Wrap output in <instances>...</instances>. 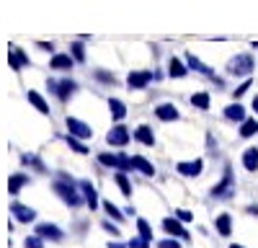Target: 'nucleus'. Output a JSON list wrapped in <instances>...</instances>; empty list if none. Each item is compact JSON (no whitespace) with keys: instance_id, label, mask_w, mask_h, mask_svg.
<instances>
[{"instance_id":"nucleus-1","label":"nucleus","mask_w":258,"mask_h":248,"mask_svg":"<svg viewBox=\"0 0 258 248\" xmlns=\"http://www.w3.org/2000/svg\"><path fill=\"white\" fill-rule=\"evenodd\" d=\"M54 192H57V197H59L62 202H68L70 207H78V204H80V199H83V197L75 192L73 178H70V176H64V173H62V176H59V181L54 183Z\"/></svg>"},{"instance_id":"nucleus-2","label":"nucleus","mask_w":258,"mask_h":248,"mask_svg":"<svg viewBox=\"0 0 258 248\" xmlns=\"http://www.w3.org/2000/svg\"><path fill=\"white\" fill-rule=\"evenodd\" d=\"M255 68V62L250 54H238V57H232L230 59V65H227V73L230 75H238V78H248Z\"/></svg>"},{"instance_id":"nucleus-3","label":"nucleus","mask_w":258,"mask_h":248,"mask_svg":"<svg viewBox=\"0 0 258 248\" xmlns=\"http://www.w3.org/2000/svg\"><path fill=\"white\" fill-rule=\"evenodd\" d=\"M68 132L73 135V137H78V140H91L93 137V130L88 127L85 121H80V119H75V116H68Z\"/></svg>"},{"instance_id":"nucleus-4","label":"nucleus","mask_w":258,"mask_h":248,"mask_svg":"<svg viewBox=\"0 0 258 248\" xmlns=\"http://www.w3.org/2000/svg\"><path fill=\"white\" fill-rule=\"evenodd\" d=\"M98 160L103 165H109V168H119V171H129L132 168V158H126V155H109V153H101Z\"/></svg>"},{"instance_id":"nucleus-5","label":"nucleus","mask_w":258,"mask_h":248,"mask_svg":"<svg viewBox=\"0 0 258 248\" xmlns=\"http://www.w3.org/2000/svg\"><path fill=\"white\" fill-rule=\"evenodd\" d=\"M232 186H235V176H232V168H225V178L212 189V197H217V199H225L232 194Z\"/></svg>"},{"instance_id":"nucleus-6","label":"nucleus","mask_w":258,"mask_h":248,"mask_svg":"<svg viewBox=\"0 0 258 248\" xmlns=\"http://www.w3.org/2000/svg\"><path fill=\"white\" fill-rule=\"evenodd\" d=\"M163 227H165V233H168V235H176V238L191 240V235L183 230V225H181L178 217H165V220H163Z\"/></svg>"},{"instance_id":"nucleus-7","label":"nucleus","mask_w":258,"mask_h":248,"mask_svg":"<svg viewBox=\"0 0 258 248\" xmlns=\"http://www.w3.org/2000/svg\"><path fill=\"white\" fill-rule=\"evenodd\" d=\"M106 142H109V145H116V148H121V145L129 142V130L124 127V124H116V127L109 130V135H106Z\"/></svg>"},{"instance_id":"nucleus-8","label":"nucleus","mask_w":258,"mask_h":248,"mask_svg":"<svg viewBox=\"0 0 258 248\" xmlns=\"http://www.w3.org/2000/svg\"><path fill=\"white\" fill-rule=\"evenodd\" d=\"M11 212H13V217H16L18 222H34V217H36V212L31 210V207L18 204V202H13V204H11Z\"/></svg>"},{"instance_id":"nucleus-9","label":"nucleus","mask_w":258,"mask_h":248,"mask_svg":"<svg viewBox=\"0 0 258 248\" xmlns=\"http://www.w3.org/2000/svg\"><path fill=\"white\" fill-rule=\"evenodd\" d=\"M150 80H153V73H150V70H137V73H129V78H126L129 88H145Z\"/></svg>"},{"instance_id":"nucleus-10","label":"nucleus","mask_w":258,"mask_h":248,"mask_svg":"<svg viewBox=\"0 0 258 248\" xmlns=\"http://www.w3.org/2000/svg\"><path fill=\"white\" fill-rule=\"evenodd\" d=\"M36 235L47 238V240H62V230H59L57 225H52V222H41V225H36Z\"/></svg>"},{"instance_id":"nucleus-11","label":"nucleus","mask_w":258,"mask_h":248,"mask_svg":"<svg viewBox=\"0 0 258 248\" xmlns=\"http://www.w3.org/2000/svg\"><path fill=\"white\" fill-rule=\"evenodd\" d=\"M204 168L202 160H191V163H178V173L181 176H199Z\"/></svg>"},{"instance_id":"nucleus-12","label":"nucleus","mask_w":258,"mask_h":248,"mask_svg":"<svg viewBox=\"0 0 258 248\" xmlns=\"http://www.w3.org/2000/svg\"><path fill=\"white\" fill-rule=\"evenodd\" d=\"M155 114H158V119H163V121H176V119H178V109L173 106V103H163V106L155 109Z\"/></svg>"},{"instance_id":"nucleus-13","label":"nucleus","mask_w":258,"mask_h":248,"mask_svg":"<svg viewBox=\"0 0 258 248\" xmlns=\"http://www.w3.org/2000/svg\"><path fill=\"white\" fill-rule=\"evenodd\" d=\"M132 168H137V171L145 173V176H155V165L150 163V160H145L142 155H135V158H132Z\"/></svg>"},{"instance_id":"nucleus-14","label":"nucleus","mask_w":258,"mask_h":248,"mask_svg":"<svg viewBox=\"0 0 258 248\" xmlns=\"http://www.w3.org/2000/svg\"><path fill=\"white\" fill-rule=\"evenodd\" d=\"M8 62H11V68H13V70H21V68H26V65H29V57L21 52V49L11 47V57H8Z\"/></svg>"},{"instance_id":"nucleus-15","label":"nucleus","mask_w":258,"mask_h":248,"mask_svg":"<svg viewBox=\"0 0 258 248\" xmlns=\"http://www.w3.org/2000/svg\"><path fill=\"white\" fill-rule=\"evenodd\" d=\"M54 91H57V96H59L62 101H68V98L75 93V83H73V80H59V83H54Z\"/></svg>"},{"instance_id":"nucleus-16","label":"nucleus","mask_w":258,"mask_h":248,"mask_svg":"<svg viewBox=\"0 0 258 248\" xmlns=\"http://www.w3.org/2000/svg\"><path fill=\"white\" fill-rule=\"evenodd\" d=\"M73 59L75 57H70V54H54L52 62H49V68L52 70H70L73 68Z\"/></svg>"},{"instance_id":"nucleus-17","label":"nucleus","mask_w":258,"mask_h":248,"mask_svg":"<svg viewBox=\"0 0 258 248\" xmlns=\"http://www.w3.org/2000/svg\"><path fill=\"white\" fill-rule=\"evenodd\" d=\"M80 192H83V197H85V202H88V207L91 210H96V204H98V197H96V189L88 183V181H83L80 183Z\"/></svg>"},{"instance_id":"nucleus-18","label":"nucleus","mask_w":258,"mask_h":248,"mask_svg":"<svg viewBox=\"0 0 258 248\" xmlns=\"http://www.w3.org/2000/svg\"><path fill=\"white\" fill-rule=\"evenodd\" d=\"M29 183V176H24V173H16V176H11V181H8V192L11 194H18L24 186Z\"/></svg>"},{"instance_id":"nucleus-19","label":"nucleus","mask_w":258,"mask_h":248,"mask_svg":"<svg viewBox=\"0 0 258 248\" xmlns=\"http://www.w3.org/2000/svg\"><path fill=\"white\" fill-rule=\"evenodd\" d=\"M225 116L232 119V121H245V109L240 106V103H230V106L225 109Z\"/></svg>"},{"instance_id":"nucleus-20","label":"nucleus","mask_w":258,"mask_h":248,"mask_svg":"<svg viewBox=\"0 0 258 248\" xmlns=\"http://www.w3.org/2000/svg\"><path fill=\"white\" fill-rule=\"evenodd\" d=\"M29 101L34 103V109H36V111H41V114H49V103H47L44 98H41L36 91H29Z\"/></svg>"},{"instance_id":"nucleus-21","label":"nucleus","mask_w":258,"mask_h":248,"mask_svg":"<svg viewBox=\"0 0 258 248\" xmlns=\"http://www.w3.org/2000/svg\"><path fill=\"white\" fill-rule=\"evenodd\" d=\"M168 75H170V78H183V75H186V68H183V62H181L178 57L170 59V65H168Z\"/></svg>"},{"instance_id":"nucleus-22","label":"nucleus","mask_w":258,"mask_h":248,"mask_svg":"<svg viewBox=\"0 0 258 248\" xmlns=\"http://www.w3.org/2000/svg\"><path fill=\"white\" fill-rule=\"evenodd\" d=\"M243 165H245L248 171H255V168H258V150H255V148L245 150V155H243Z\"/></svg>"},{"instance_id":"nucleus-23","label":"nucleus","mask_w":258,"mask_h":248,"mask_svg":"<svg viewBox=\"0 0 258 248\" xmlns=\"http://www.w3.org/2000/svg\"><path fill=\"white\" fill-rule=\"evenodd\" d=\"M135 137H137L142 145H153V142H155V135H153V130H150V127H137Z\"/></svg>"},{"instance_id":"nucleus-24","label":"nucleus","mask_w":258,"mask_h":248,"mask_svg":"<svg viewBox=\"0 0 258 248\" xmlns=\"http://www.w3.org/2000/svg\"><path fill=\"white\" fill-rule=\"evenodd\" d=\"M217 230H220V235H230V233H232V220H230V215H220V217H217Z\"/></svg>"},{"instance_id":"nucleus-25","label":"nucleus","mask_w":258,"mask_h":248,"mask_svg":"<svg viewBox=\"0 0 258 248\" xmlns=\"http://www.w3.org/2000/svg\"><path fill=\"white\" fill-rule=\"evenodd\" d=\"M109 109H111V116H114V119H124V114H126L124 103H121L119 98H111V101H109Z\"/></svg>"},{"instance_id":"nucleus-26","label":"nucleus","mask_w":258,"mask_h":248,"mask_svg":"<svg viewBox=\"0 0 258 248\" xmlns=\"http://www.w3.org/2000/svg\"><path fill=\"white\" fill-rule=\"evenodd\" d=\"M186 62H188V68H194V70H199V73H202V75H212V70H209V68H207V65H202V62H199V59H197V57H194V54H191V52H188V54H186Z\"/></svg>"},{"instance_id":"nucleus-27","label":"nucleus","mask_w":258,"mask_h":248,"mask_svg":"<svg viewBox=\"0 0 258 248\" xmlns=\"http://www.w3.org/2000/svg\"><path fill=\"white\" fill-rule=\"evenodd\" d=\"M137 230H140V238H145L147 243L153 240V227L147 225V220H137Z\"/></svg>"},{"instance_id":"nucleus-28","label":"nucleus","mask_w":258,"mask_h":248,"mask_svg":"<svg viewBox=\"0 0 258 248\" xmlns=\"http://www.w3.org/2000/svg\"><path fill=\"white\" fill-rule=\"evenodd\" d=\"M255 132H258V121H255V119H245V121H243L240 135H243V137H253Z\"/></svg>"},{"instance_id":"nucleus-29","label":"nucleus","mask_w":258,"mask_h":248,"mask_svg":"<svg viewBox=\"0 0 258 248\" xmlns=\"http://www.w3.org/2000/svg\"><path fill=\"white\" fill-rule=\"evenodd\" d=\"M191 103H194L197 109H209V96H207V93H194V96H191Z\"/></svg>"},{"instance_id":"nucleus-30","label":"nucleus","mask_w":258,"mask_h":248,"mask_svg":"<svg viewBox=\"0 0 258 248\" xmlns=\"http://www.w3.org/2000/svg\"><path fill=\"white\" fill-rule=\"evenodd\" d=\"M103 210H106V215H109L111 220H116V222H121V220H124V215H121V212L116 210V207H114V204H111L109 199L103 202Z\"/></svg>"},{"instance_id":"nucleus-31","label":"nucleus","mask_w":258,"mask_h":248,"mask_svg":"<svg viewBox=\"0 0 258 248\" xmlns=\"http://www.w3.org/2000/svg\"><path fill=\"white\" fill-rule=\"evenodd\" d=\"M116 183H119V189H121V194H124V197L132 194V183H129V178H126L124 173H116Z\"/></svg>"},{"instance_id":"nucleus-32","label":"nucleus","mask_w":258,"mask_h":248,"mask_svg":"<svg viewBox=\"0 0 258 248\" xmlns=\"http://www.w3.org/2000/svg\"><path fill=\"white\" fill-rule=\"evenodd\" d=\"M68 145H70V148H73L75 153H80V155H85V153H88V148H85V145H83L78 137H73V135H68Z\"/></svg>"},{"instance_id":"nucleus-33","label":"nucleus","mask_w":258,"mask_h":248,"mask_svg":"<svg viewBox=\"0 0 258 248\" xmlns=\"http://www.w3.org/2000/svg\"><path fill=\"white\" fill-rule=\"evenodd\" d=\"M26 248H44V238H41V235L26 238Z\"/></svg>"},{"instance_id":"nucleus-34","label":"nucleus","mask_w":258,"mask_h":248,"mask_svg":"<svg viewBox=\"0 0 258 248\" xmlns=\"http://www.w3.org/2000/svg\"><path fill=\"white\" fill-rule=\"evenodd\" d=\"M126 245H129V248H150V243H147L145 238H135V240H129Z\"/></svg>"},{"instance_id":"nucleus-35","label":"nucleus","mask_w":258,"mask_h":248,"mask_svg":"<svg viewBox=\"0 0 258 248\" xmlns=\"http://www.w3.org/2000/svg\"><path fill=\"white\" fill-rule=\"evenodd\" d=\"M73 57H75L78 62H83V59H85V52H83V44H73Z\"/></svg>"},{"instance_id":"nucleus-36","label":"nucleus","mask_w":258,"mask_h":248,"mask_svg":"<svg viewBox=\"0 0 258 248\" xmlns=\"http://www.w3.org/2000/svg\"><path fill=\"white\" fill-rule=\"evenodd\" d=\"M176 217H178L181 222H191V220H194V215H191L188 210H176Z\"/></svg>"},{"instance_id":"nucleus-37","label":"nucleus","mask_w":258,"mask_h":248,"mask_svg":"<svg viewBox=\"0 0 258 248\" xmlns=\"http://www.w3.org/2000/svg\"><path fill=\"white\" fill-rule=\"evenodd\" d=\"M158 248H181V245H178L173 238H165V240H160V243H158Z\"/></svg>"},{"instance_id":"nucleus-38","label":"nucleus","mask_w":258,"mask_h":248,"mask_svg":"<svg viewBox=\"0 0 258 248\" xmlns=\"http://www.w3.org/2000/svg\"><path fill=\"white\" fill-rule=\"evenodd\" d=\"M103 227H106V230H109L111 235H119V227H116V225H111L109 220H103Z\"/></svg>"},{"instance_id":"nucleus-39","label":"nucleus","mask_w":258,"mask_h":248,"mask_svg":"<svg viewBox=\"0 0 258 248\" xmlns=\"http://www.w3.org/2000/svg\"><path fill=\"white\" fill-rule=\"evenodd\" d=\"M248 88H250V80H245V83H243L240 88H235V96H243V93H245Z\"/></svg>"},{"instance_id":"nucleus-40","label":"nucleus","mask_w":258,"mask_h":248,"mask_svg":"<svg viewBox=\"0 0 258 248\" xmlns=\"http://www.w3.org/2000/svg\"><path fill=\"white\" fill-rule=\"evenodd\" d=\"M253 111H255V114H258V96H255V98H253Z\"/></svg>"},{"instance_id":"nucleus-41","label":"nucleus","mask_w":258,"mask_h":248,"mask_svg":"<svg viewBox=\"0 0 258 248\" xmlns=\"http://www.w3.org/2000/svg\"><path fill=\"white\" fill-rule=\"evenodd\" d=\"M230 248H245V245H238V243H232V245H230Z\"/></svg>"}]
</instances>
